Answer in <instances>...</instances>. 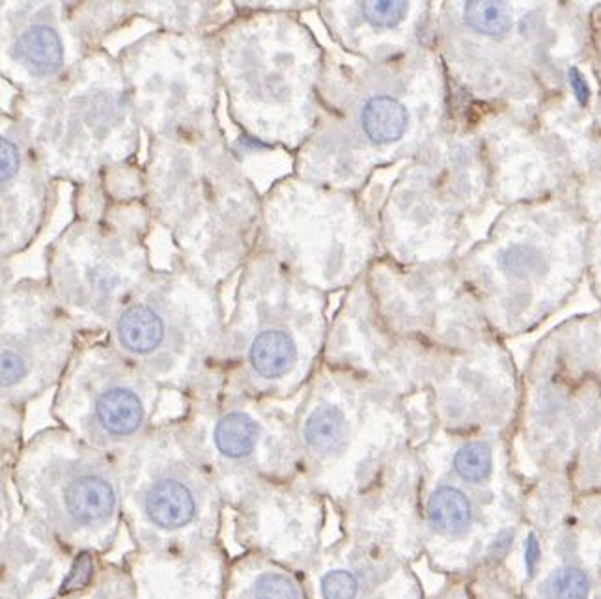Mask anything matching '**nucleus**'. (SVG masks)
<instances>
[{"label":"nucleus","instance_id":"1","mask_svg":"<svg viewBox=\"0 0 601 599\" xmlns=\"http://www.w3.org/2000/svg\"><path fill=\"white\" fill-rule=\"evenodd\" d=\"M323 310L322 292L266 252L256 256L239 282L236 312L224 321L213 364L215 385L275 404L303 394L327 348Z\"/></svg>","mask_w":601,"mask_h":599},{"label":"nucleus","instance_id":"2","mask_svg":"<svg viewBox=\"0 0 601 599\" xmlns=\"http://www.w3.org/2000/svg\"><path fill=\"white\" fill-rule=\"evenodd\" d=\"M301 476L333 510L398 452L424 441L413 405L366 377L322 363L294 411Z\"/></svg>","mask_w":601,"mask_h":599},{"label":"nucleus","instance_id":"3","mask_svg":"<svg viewBox=\"0 0 601 599\" xmlns=\"http://www.w3.org/2000/svg\"><path fill=\"white\" fill-rule=\"evenodd\" d=\"M144 183L183 267L210 284L238 269L258 237V196L217 140L150 139Z\"/></svg>","mask_w":601,"mask_h":599},{"label":"nucleus","instance_id":"4","mask_svg":"<svg viewBox=\"0 0 601 599\" xmlns=\"http://www.w3.org/2000/svg\"><path fill=\"white\" fill-rule=\"evenodd\" d=\"M10 114L43 172L58 185L90 183L139 154L142 129L122 68L105 47L55 86L15 94Z\"/></svg>","mask_w":601,"mask_h":599},{"label":"nucleus","instance_id":"5","mask_svg":"<svg viewBox=\"0 0 601 599\" xmlns=\"http://www.w3.org/2000/svg\"><path fill=\"white\" fill-rule=\"evenodd\" d=\"M73 221L45 249V277L81 340L105 338L116 314L154 273L146 200L116 202L94 182L73 187Z\"/></svg>","mask_w":601,"mask_h":599},{"label":"nucleus","instance_id":"6","mask_svg":"<svg viewBox=\"0 0 601 599\" xmlns=\"http://www.w3.org/2000/svg\"><path fill=\"white\" fill-rule=\"evenodd\" d=\"M217 68L234 120L258 142L305 144L320 114L322 51L286 15L254 17L223 36Z\"/></svg>","mask_w":601,"mask_h":599},{"label":"nucleus","instance_id":"7","mask_svg":"<svg viewBox=\"0 0 601 599\" xmlns=\"http://www.w3.org/2000/svg\"><path fill=\"white\" fill-rule=\"evenodd\" d=\"M406 71V55L364 60L344 77L323 68L320 120L301 152L307 180L346 191L406 157L417 127Z\"/></svg>","mask_w":601,"mask_h":599},{"label":"nucleus","instance_id":"8","mask_svg":"<svg viewBox=\"0 0 601 599\" xmlns=\"http://www.w3.org/2000/svg\"><path fill=\"white\" fill-rule=\"evenodd\" d=\"M10 480L23 512L70 555L111 553L124 527L118 460L49 428L21 446Z\"/></svg>","mask_w":601,"mask_h":599},{"label":"nucleus","instance_id":"9","mask_svg":"<svg viewBox=\"0 0 601 599\" xmlns=\"http://www.w3.org/2000/svg\"><path fill=\"white\" fill-rule=\"evenodd\" d=\"M224 321L210 282L180 265L148 277L116 314L105 342L163 391L185 398L215 383Z\"/></svg>","mask_w":601,"mask_h":599},{"label":"nucleus","instance_id":"10","mask_svg":"<svg viewBox=\"0 0 601 599\" xmlns=\"http://www.w3.org/2000/svg\"><path fill=\"white\" fill-rule=\"evenodd\" d=\"M118 463L124 527L137 551L221 544L226 504L180 418L155 424Z\"/></svg>","mask_w":601,"mask_h":599},{"label":"nucleus","instance_id":"11","mask_svg":"<svg viewBox=\"0 0 601 599\" xmlns=\"http://www.w3.org/2000/svg\"><path fill=\"white\" fill-rule=\"evenodd\" d=\"M269 258L308 286H350L376 254V228L346 191L310 180L275 187L264 209Z\"/></svg>","mask_w":601,"mask_h":599},{"label":"nucleus","instance_id":"12","mask_svg":"<svg viewBox=\"0 0 601 599\" xmlns=\"http://www.w3.org/2000/svg\"><path fill=\"white\" fill-rule=\"evenodd\" d=\"M180 420L230 510L264 482L301 476L294 413L275 402L210 385L185 396Z\"/></svg>","mask_w":601,"mask_h":599},{"label":"nucleus","instance_id":"13","mask_svg":"<svg viewBox=\"0 0 601 599\" xmlns=\"http://www.w3.org/2000/svg\"><path fill=\"white\" fill-rule=\"evenodd\" d=\"M163 389L105 342L81 340L51 404L58 428L122 460L152 432Z\"/></svg>","mask_w":601,"mask_h":599},{"label":"nucleus","instance_id":"14","mask_svg":"<svg viewBox=\"0 0 601 599\" xmlns=\"http://www.w3.org/2000/svg\"><path fill=\"white\" fill-rule=\"evenodd\" d=\"M139 126L150 139L213 137L217 53L189 32L154 30L116 56Z\"/></svg>","mask_w":601,"mask_h":599},{"label":"nucleus","instance_id":"15","mask_svg":"<svg viewBox=\"0 0 601 599\" xmlns=\"http://www.w3.org/2000/svg\"><path fill=\"white\" fill-rule=\"evenodd\" d=\"M79 344L45 280L0 277V407L25 411L56 389Z\"/></svg>","mask_w":601,"mask_h":599},{"label":"nucleus","instance_id":"16","mask_svg":"<svg viewBox=\"0 0 601 599\" xmlns=\"http://www.w3.org/2000/svg\"><path fill=\"white\" fill-rule=\"evenodd\" d=\"M94 51L75 2L0 0V77L17 94L55 86Z\"/></svg>","mask_w":601,"mask_h":599},{"label":"nucleus","instance_id":"17","mask_svg":"<svg viewBox=\"0 0 601 599\" xmlns=\"http://www.w3.org/2000/svg\"><path fill=\"white\" fill-rule=\"evenodd\" d=\"M243 549L303 575L323 549L327 501L303 476L264 482L232 508Z\"/></svg>","mask_w":601,"mask_h":599},{"label":"nucleus","instance_id":"18","mask_svg":"<svg viewBox=\"0 0 601 599\" xmlns=\"http://www.w3.org/2000/svg\"><path fill=\"white\" fill-rule=\"evenodd\" d=\"M420 482L417 448L398 452L370 484L335 510L342 536L407 564L415 562L422 555Z\"/></svg>","mask_w":601,"mask_h":599},{"label":"nucleus","instance_id":"19","mask_svg":"<svg viewBox=\"0 0 601 599\" xmlns=\"http://www.w3.org/2000/svg\"><path fill=\"white\" fill-rule=\"evenodd\" d=\"M56 204L58 183L43 172L14 116L0 109V271L38 241Z\"/></svg>","mask_w":601,"mask_h":599},{"label":"nucleus","instance_id":"20","mask_svg":"<svg viewBox=\"0 0 601 599\" xmlns=\"http://www.w3.org/2000/svg\"><path fill=\"white\" fill-rule=\"evenodd\" d=\"M8 478L10 467L0 465V599H55L68 583L77 557L25 512L15 519Z\"/></svg>","mask_w":601,"mask_h":599},{"label":"nucleus","instance_id":"21","mask_svg":"<svg viewBox=\"0 0 601 599\" xmlns=\"http://www.w3.org/2000/svg\"><path fill=\"white\" fill-rule=\"evenodd\" d=\"M301 579L308 599H424L411 564L344 536L323 545Z\"/></svg>","mask_w":601,"mask_h":599},{"label":"nucleus","instance_id":"22","mask_svg":"<svg viewBox=\"0 0 601 599\" xmlns=\"http://www.w3.org/2000/svg\"><path fill=\"white\" fill-rule=\"evenodd\" d=\"M230 562L224 545L215 544L170 553L133 549L122 566L135 599H224Z\"/></svg>","mask_w":601,"mask_h":599},{"label":"nucleus","instance_id":"23","mask_svg":"<svg viewBox=\"0 0 601 599\" xmlns=\"http://www.w3.org/2000/svg\"><path fill=\"white\" fill-rule=\"evenodd\" d=\"M323 10L338 43L366 62L406 55V25L417 10L413 2H331Z\"/></svg>","mask_w":601,"mask_h":599},{"label":"nucleus","instance_id":"24","mask_svg":"<svg viewBox=\"0 0 601 599\" xmlns=\"http://www.w3.org/2000/svg\"><path fill=\"white\" fill-rule=\"evenodd\" d=\"M224 599H308L301 575L264 557L241 553L230 562Z\"/></svg>","mask_w":601,"mask_h":599},{"label":"nucleus","instance_id":"25","mask_svg":"<svg viewBox=\"0 0 601 599\" xmlns=\"http://www.w3.org/2000/svg\"><path fill=\"white\" fill-rule=\"evenodd\" d=\"M450 476L471 486L488 484L495 473V450L484 439H467L450 452Z\"/></svg>","mask_w":601,"mask_h":599},{"label":"nucleus","instance_id":"26","mask_svg":"<svg viewBox=\"0 0 601 599\" xmlns=\"http://www.w3.org/2000/svg\"><path fill=\"white\" fill-rule=\"evenodd\" d=\"M55 599H135V594L122 564H103L99 560L84 583L64 588Z\"/></svg>","mask_w":601,"mask_h":599},{"label":"nucleus","instance_id":"27","mask_svg":"<svg viewBox=\"0 0 601 599\" xmlns=\"http://www.w3.org/2000/svg\"><path fill=\"white\" fill-rule=\"evenodd\" d=\"M463 23L476 34L488 38H503L512 28V17L504 2L469 0L463 4Z\"/></svg>","mask_w":601,"mask_h":599},{"label":"nucleus","instance_id":"28","mask_svg":"<svg viewBox=\"0 0 601 599\" xmlns=\"http://www.w3.org/2000/svg\"><path fill=\"white\" fill-rule=\"evenodd\" d=\"M588 579L585 573L575 568H564L551 577L549 599H587Z\"/></svg>","mask_w":601,"mask_h":599},{"label":"nucleus","instance_id":"29","mask_svg":"<svg viewBox=\"0 0 601 599\" xmlns=\"http://www.w3.org/2000/svg\"><path fill=\"white\" fill-rule=\"evenodd\" d=\"M501 267L506 273H512L516 277H525L529 273H534L540 265V254L534 251L532 247L525 245H516V247H508L501 254Z\"/></svg>","mask_w":601,"mask_h":599},{"label":"nucleus","instance_id":"30","mask_svg":"<svg viewBox=\"0 0 601 599\" xmlns=\"http://www.w3.org/2000/svg\"><path fill=\"white\" fill-rule=\"evenodd\" d=\"M568 81H570V86L574 90L575 98L579 101V105L587 107L588 101H590V88H588L585 75L577 70V68H570V71H568Z\"/></svg>","mask_w":601,"mask_h":599},{"label":"nucleus","instance_id":"31","mask_svg":"<svg viewBox=\"0 0 601 599\" xmlns=\"http://www.w3.org/2000/svg\"><path fill=\"white\" fill-rule=\"evenodd\" d=\"M536 557H538V545L534 542V538L531 536V540H529V545H527V564H529V570L534 568V562H536Z\"/></svg>","mask_w":601,"mask_h":599}]
</instances>
